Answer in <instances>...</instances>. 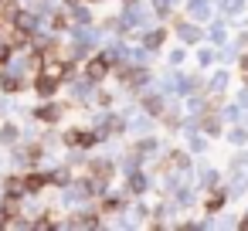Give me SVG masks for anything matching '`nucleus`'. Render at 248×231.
Listing matches in <instances>:
<instances>
[{
	"instance_id": "obj_1",
	"label": "nucleus",
	"mask_w": 248,
	"mask_h": 231,
	"mask_svg": "<svg viewBox=\"0 0 248 231\" xmlns=\"http://www.w3.org/2000/svg\"><path fill=\"white\" fill-rule=\"evenodd\" d=\"M109 58H112V55H102V58H95V62H89V68H85V75H89V78H102V75H106V65H109Z\"/></svg>"
},
{
	"instance_id": "obj_2",
	"label": "nucleus",
	"mask_w": 248,
	"mask_h": 231,
	"mask_svg": "<svg viewBox=\"0 0 248 231\" xmlns=\"http://www.w3.org/2000/svg\"><path fill=\"white\" fill-rule=\"evenodd\" d=\"M21 184H24V190H41V187H45V177L31 173V177H28V180H21Z\"/></svg>"
},
{
	"instance_id": "obj_3",
	"label": "nucleus",
	"mask_w": 248,
	"mask_h": 231,
	"mask_svg": "<svg viewBox=\"0 0 248 231\" xmlns=\"http://www.w3.org/2000/svg\"><path fill=\"white\" fill-rule=\"evenodd\" d=\"M17 28H21V31H31V28H34V17H31V14H17Z\"/></svg>"
},
{
	"instance_id": "obj_4",
	"label": "nucleus",
	"mask_w": 248,
	"mask_h": 231,
	"mask_svg": "<svg viewBox=\"0 0 248 231\" xmlns=\"http://www.w3.org/2000/svg\"><path fill=\"white\" fill-rule=\"evenodd\" d=\"M7 190H11V194H21L24 187H21V180H17V177H11V180H7Z\"/></svg>"
},
{
	"instance_id": "obj_5",
	"label": "nucleus",
	"mask_w": 248,
	"mask_h": 231,
	"mask_svg": "<svg viewBox=\"0 0 248 231\" xmlns=\"http://www.w3.org/2000/svg\"><path fill=\"white\" fill-rule=\"evenodd\" d=\"M38 89H41V92H51V89H55V82H51V78H41V82H38Z\"/></svg>"
},
{
	"instance_id": "obj_6",
	"label": "nucleus",
	"mask_w": 248,
	"mask_h": 231,
	"mask_svg": "<svg viewBox=\"0 0 248 231\" xmlns=\"http://www.w3.org/2000/svg\"><path fill=\"white\" fill-rule=\"evenodd\" d=\"M7 55H11V48H0V62H4Z\"/></svg>"
},
{
	"instance_id": "obj_7",
	"label": "nucleus",
	"mask_w": 248,
	"mask_h": 231,
	"mask_svg": "<svg viewBox=\"0 0 248 231\" xmlns=\"http://www.w3.org/2000/svg\"><path fill=\"white\" fill-rule=\"evenodd\" d=\"M156 11H167V0H156Z\"/></svg>"
}]
</instances>
